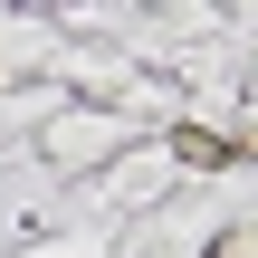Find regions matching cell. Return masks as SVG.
<instances>
[{
  "instance_id": "1",
  "label": "cell",
  "mask_w": 258,
  "mask_h": 258,
  "mask_svg": "<svg viewBox=\"0 0 258 258\" xmlns=\"http://www.w3.org/2000/svg\"><path fill=\"white\" fill-rule=\"evenodd\" d=\"M172 153H182V163H201V172H211V163H230V144H220V134H201V124H172Z\"/></svg>"
}]
</instances>
